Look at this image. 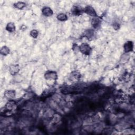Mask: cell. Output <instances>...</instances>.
Returning <instances> with one entry per match:
<instances>
[{
  "instance_id": "obj_12",
  "label": "cell",
  "mask_w": 135,
  "mask_h": 135,
  "mask_svg": "<svg viewBox=\"0 0 135 135\" xmlns=\"http://www.w3.org/2000/svg\"><path fill=\"white\" fill-rule=\"evenodd\" d=\"M15 106V103L14 101H10L6 105V108L8 110H11L13 109Z\"/></svg>"
},
{
  "instance_id": "obj_9",
  "label": "cell",
  "mask_w": 135,
  "mask_h": 135,
  "mask_svg": "<svg viewBox=\"0 0 135 135\" xmlns=\"http://www.w3.org/2000/svg\"><path fill=\"white\" fill-rule=\"evenodd\" d=\"M4 96L6 98L11 99V98H13L15 97V92L14 90H7L5 92Z\"/></svg>"
},
{
  "instance_id": "obj_6",
  "label": "cell",
  "mask_w": 135,
  "mask_h": 135,
  "mask_svg": "<svg viewBox=\"0 0 135 135\" xmlns=\"http://www.w3.org/2000/svg\"><path fill=\"white\" fill-rule=\"evenodd\" d=\"M91 23L92 26L94 27L97 28L100 26L101 23V20H100L99 18H97V16H96V17H93Z\"/></svg>"
},
{
  "instance_id": "obj_4",
  "label": "cell",
  "mask_w": 135,
  "mask_h": 135,
  "mask_svg": "<svg viewBox=\"0 0 135 135\" xmlns=\"http://www.w3.org/2000/svg\"><path fill=\"white\" fill-rule=\"evenodd\" d=\"M42 13L44 15L49 17V16H51L53 14V11L51 10L50 7H44L43 8L42 10Z\"/></svg>"
},
{
  "instance_id": "obj_14",
  "label": "cell",
  "mask_w": 135,
  "mask_h": 135,
  "mask_svg": "<svg viewBox=\"0 0 135 135\" xmlns=\"http://www.w3.org/2000/svg\"><path fill=\"white\" fill-rule=\"evenodd\" d=\"M14 6L18 9H22L26 6V3L22 2H18L14 4Z\"/></svg>"
},
{
  "instance_id": "obj_15",
  "label": "cell",
  "mask_w": 135,
  "mask_h": 135,
  "mask_svg": "<svg viewBox=\"0 0 135 135\" xmlns=\"http://www.w3.org/2000/svg\"><path fill=\"white\" fill-rule=\"evenodd\" d=\"M38 34H39L38 31L36 30H33L30 32V35L33 38H34L35 39L38 37Z\"/></svg>"
},
{
  "instance_id": "obj_8",
  "label": "cell",
  "mask_w": 135,
  "mask_h": 135,
  "mask_svg": "<svg viewBox=\"0 0 135 135\" xmlns=\"http://www.w3.org/2000/svg\"><path fill=\"white\" fill-rule=\"evenodd\" d=\"M6 30L10 32H13L15 31V26L13 22H10L7 23L6 27Z\"/></svg>"
},
{
  "instance_id": "obj_3",
  "label": "cell",
  "mask_w": 135,
  "mask_h": 135,
  "mask_svg": "<svg viewBox=\"0 0 135 135\" xmlns=\"http://www.w3.org/2000/svg\"><path fill=\"white\" fill-rule=\"evenodd\" d=\"M45 78L48 80H54L57 78V75L54 71H48L45 75Z\"/></svg>"
},
{
  "instance_id": "obj_10",
  "label": "cell",
  "mask_w": 135,
  "mask_h": 135,
  "mask_svg": "<svg viewBox=\"0 0 135 135\" xmlns=\"http://www.w3.org/2000/svg\"><path fill=\"white\" fill-rule=\"evenodd\" d=\"M10 49L6 46H4L1 48L0 53L3 55H7L10 54Z\"/></svg>"
},
{
  "instance_id": "obj_13",
  "label": "cell",
  "mask_w": 135,
  "mask_h": 135,
  "mask_svg": "<svg viewBox=\"0 0 135 135\" xmlns=\"http://www.w3.org/2000/svg\"><path fill=\"white\" fill-rule=\"evenodd\" d=\"M57 19L60 21H65L68 20V16L64 13H60L57 16Z\"/></svg>"
},
{
  "instance_id": "obj_5",
  "label": "cell",
  "mask_w": 135,
  "mask_h": 135,
  "mask_svg": "<svg viewBox=\"0 0 135 135\" xmlns=\"http://www.w3.org/2000/svg\"><path fill=\"white\" fill-rule=\"evenodd\" d=\"M20 70V67L17 64L12 65L10 67V72L12 75H15L18 73Z\"/></svg>"
},
{
  "instance_id": "obj_1",
  "label": "cell",
  "mask_w": 135,
  "mask_h": 135,
  "mask_svg": "<svg viewBox=\"0 0 135 135\" xmlns=\"http://www.w3.org/2000/svg\"><path fill=\"white\" fill-rule=\"evenodd\" d=\"M80 50L83 54L89 55L91 53V48L88 44L83 43L82 44L80 47Z\"/></svg>"
},
{
  "instance_id": "obj_7",
  "label": "cell",
  "mask_w": 135,
  "mask_h": 135,
  "mask_svg": "<svg viewBox=\"0 0 135 135\" xmlns=\"http://www.w3.org/2000/svg\"><path fill=\"white\" fill-rule=\"evenodd\" d=\"M133 48V44L132 42H128L124 45V50L126 52L132 51Z\"/></svg>"
},
{
  "instance_id": "obj_11",
  "label": "cell",
  "mask_w": 135,
  "mask_h": 135,
  "mask_svg": "<svg viewBox=\"0 0 135 135\" xmlns=\"http://www.w3.org/2000/svg\"><path fill=\"white\" fill-rule=\"evenodd\" d=\"M71 12L72 13L74 14V15H79L81 14V10L80 9V8L77 6H74L71 10Z\"/></svg>"
},
{
  "instance_id": "obj_2",
  "label": "cell",
  "mask_w": 135,
  "mask_h": 135,
  "mask_svg": "<svg viewBox=\"0 0 135 135\" xmlns=\"http://www.w3.org/2000/svg\"><path fill=\"white\" fill-rule=\"evenodd\" d=\"M84 12L88 15L93 16V17H96V16H97L96 12L92 6H88L85 7L84 9Z\"/></svg>"
}]
</instances>
